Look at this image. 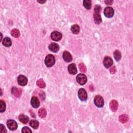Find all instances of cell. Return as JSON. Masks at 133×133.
Listing matches in <instances>:
<instances>
[{"label": "cell", "instance_id": "obj_31", "mask_svg": "<svg viewBox=\"0 0 133 133\" xmlns=\"http://www.w3.org/2000/svg\"><path fill=\"white\" fill-rule=\"evenodd\" d=\"M0 131L2 133H5L7 132L6 128L3 124H1V125H0Z\"/></svg>", "mask_w": 133, "mask_h": 133}, {"label": "cell", "instance_id": "obj_33", "mask_svg": "<svg viewBox=\"0 0 133 133\" xmlns=\"http://www.w3.org/2000/svg\"><path fill=\"white\" fill-rule=\"evenodd\" d=\"M104 2L106 4V5H112L113 1H111V0H109V1H105Z\"/></svg>", "mask_w": 133, "mask_h": 133}, {"label": "cell", "instance_id": "obj_10", "mask_svg": "<svg viewBox=\"0 0 133 133\" xmlns=\"http://www.w3.org/2000/svg\"><path fill=\"white\" fill-rule=\"evenodd\" d=\"M12 93L16 97H20L22 94V90L16 87H13L12 88Z\"/></svg>", "mask_w": 133, "mask_h": 133}, {"label": "cell", "instance_id": "obj_16", "mask_svg": "<svg viewBox=\"0 0 133 133\" xmlns=\"http://www.w3.org/2000/svg\"><path fill=\"white\" fill-rule=\"evenodd\" d=\"M19 120L23 124H27L28 122L29 118L28 116L26 115L21 114L19 116Z\"/></svg>", "mask_w": 133, "mask_h": 133}, {"label": "cell", "instance_id": "obj_30", "mask_svg": "<svg viewBox=\"0 0 133 133\" xmlns=\"http://www.w3.org/2000/svg\"><path fill=\"white\" fill-rule=\"evenodd\" d=\"M22 133H32V131L29 127H24L22 129Z\"/></svg>", "mask_w": 133, "mask_h": 133}, {"label": "cell", "instance_id": "obj_9", "mask_svg": "<svg viewBox=\"0 0 133 133\" xmlns=\"http://www.w3.org/2000/svg\"><path fill=\"white\" fill-rule=\"evenodd\" d=\"M104 65L106 68H109L110 66H111L113 65V60L112 58L108 56L105 57L104 59Z\"/></svg>", "mask_w": 133, "mask_h": 133}, {"label": "cell", "instance_id": "obj_2", "mask_svg": "<svg viewBox=\"0 0 133 133\" xmlns=\"http://www.w3.org/2000/svg\"><path fill=\"white\" fill-rule=\"evenodd\" d=\"M94 103L97 107L99 108L102 107L104 105V100L103 98L100 95L96 96L94 98Z\"/></svg>", "mask_w": 133, "mask_h": 133}, {"label": "cell", "instance_id": "obj_26", "mask_svg": "<svg viewBox=\"0 0 133 133\" xmlns=\"http://www.w3.org/2000/svg\"><path fill=\"white\" fill-rule=\"evenodd\" d=\"M37 84L40 88H44L45 87V83L42 79H39L37 82Z\"/></svg>", "mask_w": 133, "mask_h": 133}, {"label": "cell", "instance_id": "obj_19", "mask_svg": "<svg viewBox=\"0 0 133 133\" xmlns=\"http://www.w3.org/2000/svg\"><path fill=\"white\" fill-rule=\"evenodd\" d=\"M71 30L73 34H78L80 32V27L77 24H74L71 27Z\"/></svg>", "mask_w": 133, "mask_h": 133}, {"label": "cell", "instance_id": "obj_23", "mask_svg": "<svg viewBox=\"0 0 133 133\" xmlns=\"http://www.w3.org/2000/svg\"><path fill=\"white\" fill-rule=\"evenodd\" d=\"M113 55H114V57L116 61H119L121 59V53L120 51H118V50H116V51L114 52V53H113Z\"/></svg>", "mask_w": 133, "mask_h": 133}, {"label": "cell", "instance_id": "obj_11", "mask_svg": "<svg viewBox=\"0 0 133 133\" xmlns=\"http://www.w3.org/2000/svg\"><path fill=\"white\" fill-rule=\"evenodd\" d=\"M63 58L66 62H70L72 60V57L69 52L65 51L63 53Z\"/></svg>", "mask_w": 133, "mask_h": 133}, {"label": "cell", "instance_id": "obj_32", "mask_svg": "<svg viewBox=\"0 0 133 133\" xmlns=\"http://www.w3.org/2000/svg\"><path fill=\"white\" fill-rule=\"evenodd\" d=\"M116 68L115 66H112V68H111V69L110 70V73H111V74H114L115 72H116Z\"/></svg>", "mask_w": 133, "mask_h": 133}, {"label": "cell", "instance_id": "obj_27", "mask_svg": "<svg viewBox=\"0 0 133 133\" xmlns=\"http://www.w3.org/2000/svg\"><path fill=\"white\" fill-rule=\"evenodd\" d=\"M0 104H1V107H0V112H3L5 111V109H6V104H5V102L1 100L0 101Z\"/></svg>", "mask_w": 133, "mask_h": 133}, {"label": "cell", "instance_id": "obj_4", "mask_svg": "<svg viewBox=\"0 0 133 133\" xmlns=\"http://www.w3.org/2000/svg\"><path fill=\"white\" fill-rule=\"evenodd\" d=\"M78 96L81 101H86L87 99V94L86 91L83 88H81L79 90Z\"/></svg>", "mask_w": 133, "mask_h": 133}, {"label": "cell", "instance_id": "obj_1", "mask_svg": "<svg viewBox=\"0 0 133 133\" xmlns=\"http://www.w3.org/2000/svg\"><path fill=\"white\" fill-rule=\"evenodd\" d=\"M55 63V59L53 55L50 54L46 57L45 59V63L47 66L51 67V66L54 65Z\"/></svg>", "mask_w": 133, "mask_h": 133}, {"label": "cell", "instance_id": "obj_24", "mask_svg": "<svg viewBox=\"0 0 133 133\" xmlns=\"http://www.w3.org/2000/svg\"><path fill=\"white\" fill-rule=\"evenodd\" d=\"M11 35L14 38H18L20 36V32L18 29H14L11 31Z\"/></svg>", "mask_w": 133, "mask_h": 133}, {"label": "cell", "instance_id": "obj_8", "mask_svg": "<svg viewBox=\"0 0 133 133\" xmlns=\"http://www.w3.org/2000/svg\"><path fill=\"white\" fill-rule=\"evenodd\" d=\"M17 81L19 85L21 86H25L27 85L28 83V79L26 76H23V75H20L18 77Z\"/></svg>", "mask_w": 133, "mask_h": 133}, {"label": "cell", "instance_id": "obj_34", "mask_svg": "<svg viewBox=\"0 0 133 133\" xmlns=\"http://www.w3.org/2000/svg\"><path fill=\"white\" fill-rule=\"evenodd\" d=\"M38 2H39V3H44L45 2V1H38Z\"/></svg>", "mask_w": 133, "mask_h": 133}, {"label": "cell", "instance_id": "obj_13", "mask_svg": "<svg viewBox=\"0 0 133 133\" xmlns=\"http://www.w3.org/2000/svg\"><path fill=\"white\" fill-rule=\"evenodd\" d=\"M31 104L34 108H38L40 106V101L37 97H33L31 100Z\"/></svg>", "mask_w": 133, "mask_h": 133}, {"label": "cell", "instance_id": "obj_20", "mask_svg": "<svg viewBox=\"0 0 133 133\" xmlns=\"http://www.w3.org/2000/svg\"><path fill=\"white\" fill-rule=\"evenodd\" d=\"M119 121L122 123H125L128 121V116L126 114H122L119 117Z\"/></svg>", "mask_w": 133, "mask_h": 133}, {"label": "cell", "instance_id": "obj_29", "mask_svg": "<svg viewBox=\"0 0 133 133\" xmlns=\"http://www.w3.org/2000/svg\"><path fill=\"white\" fill-rule=\"evenodd\" d=\"M101 10V7L100 5H97L95 6L94 8V11H95V13L96 14H99V13L100 12V11Z\"/></svg>", "mask_w": 133, "mask_h": 133}, {"label": "cell", "instance_id": "obj_15", "mask_svg": "<svg viewBox=\"0 0 133 133\" xmlns=\"http://www.w3.org/2000/svg\"><path fill=\"white\" fill-rule=\"evenodd\" d=\"M49 49L50 51L53 52H57L59 49V46L58 44L55 43H52L49 45Z\"/></svg>", "mask_w": 133, "mask_h": 133}, {"label": "cell", "instance_id": "obj_12", "mask_svg": "<svg viewBox=\"0 0 133 133\" xmlns=\"http://www.w3.org/2000/svg\"><path fill=\"white\" fill-rule=\"evenodd\" d=\"M119 106V104L118 101H116L115 100H112L110 102V109L112 111L115 112L116 110H118Z\"/></svg>", "mask_w": 133, "mask_h": 133}, {"label": "cell", "instance_id": "obj_14", "mask_svg": "<svg viewBox=\"0 0 133 133\" xmlns=\"http://www.w3.org/2000/svg\"><path fill=\"white\" fill-rule=\"evenodd\" d=\"M68 71L69 73L74 75L77 73V68L74 63H72L68 66Z\"/></svg>", "mask_w": 133, "mask_h": 133}, {"label": "cell", "instance_id": "obj_17", "mask_svg": "<svg viewBox=\"0 0 133 133\" xmlns=\"http://www.w3.org/2000/svg\"><path fill=\"white\" fill-rule=\"evenodd\" d=\"M94 21H95V23L96 24H100L102 21L101 16L99 15V14H96V13L94 14Z\"/></svg>", "mask_w": 133, "mask_h": 133}, {"label": "cell", "instance_id": "obj_21", "mask_svg": "<svg viewBox=\"0 0 133 133\" xmlns=\"http://www.w3.org/2000/svg\"><path fill=\"white\" fill-rule=\"evenodd\" d=\"M29 124H30V125L33 128L36 129L38 127V125H39V123H38V122L37 121H36V120H31L30 121Z\"/></svg>", "mask_w": 133, "mask_h": 133}, {"label": "cell", "instance_id": "obj_18", "mask_svg": "<svg viewBox=\"0 0 133 133\" xmlns=\"http://www.w3.org/2000/svg\"><path fill=\"white\" fill-rule=\"evenodd\" d=\"M2 43L6 47H10L12 45V41L9 38H5L2 41Z\"/></svg>", "mask_w": 133, "mask_h": 133}, {"label": "cell", "instance_id": "obj_5", "mask_svg": "<svg viewBox=\"0 0 133 133\" xmlns=\"http://www.w3.org/2000/svg\"><path fill=\"white\" fill-rule=\"evenodd\" d=\"M7 125L10 130L12 131H15L17 128V124L14 120H9L7 122Z\"/></svg>", "mask_w": 133, "mask_h": 133}, {"label": "cell", "instance_id": "obj_22", "mask_svg": "<svg viewBox=\"0 0 133 133\" xmlns=\"http://www.w3.org/2000/svg\"><path fill=\"white\" fill-rule=\"evenodd\" d=\"M47 112L46 110L44 108H41L38 110V115L41 118H45L46 116Z\"/></svg>", "mask_w": 133, "mask_h": 133}, {"label": "cell", "instance_id": "obj_6", "mask_svg": "<svg viewBox=\"0 0 133 133\" xmlns=\"http://www.w3.org/2000/svg\"><path fill=\"white\" fill-rule=\"evenodd\" d=\"M114 10L111 7H107L104 10V15L108 18H111L114 15Z\"/></svg>", "mask_w": 133, "mask_h": 133}, {"label": "cell", "instance_id": "obj_3", "mask_svg": "<svg viewBox=\"0 0 133 133\" xmlns=\"http://www.w3.org/2000/svg\"><path fill=\"white\" fill-rule=\"evenodd\" d=\"M76 81L80 85H84L87 82V77L85 75L79 74L76 76Z\"/></svg>", "mask_w": 133, "mask_h": 133}, {"label": "cell", "instance_id": "obj_25", "mask_svg": "<svg viewBox=\"0 0 133 133\" xmlns=\"http://www.w3.org/2000/svg\"><path fill=\"white\" fill-rule=\"evenodd\" d=\"M83 5L87 10H90L91 6V1L90 0H85L83 1Z\"/></svg>", "mask_w": 133, "mask_h": 133}, {"label": "cell", "instance_id": "obj_28", "mask_svg": "<svg viewBox=\"0 0 133 133\" xmlns=\"http://www.w3.org/2000/svg\"><path fill=\"white\" fill-rule=\"evenodd\" d=\"M79 69H80V71L82 72L85 73L86 72V66H85L84 63L82 62L80 63L79 65Z\"/></svg>", "mask_w": 133, "mask_h": 133}, {"label": "cell", "instance_id": "obj_7", "mask_svg": "<svg viewBox=\"0 0 133 133\" xmlns=\"http://www.w3.org/2000/svg\"><path fill=\"white\" fill-rule=\"evenodd\" d=\"M52 39L55 41H59L62 38V33L58 31H54L51 34Z\"/></svg>", "mask_w": 133, "mask_h": 133}]
</instances>
